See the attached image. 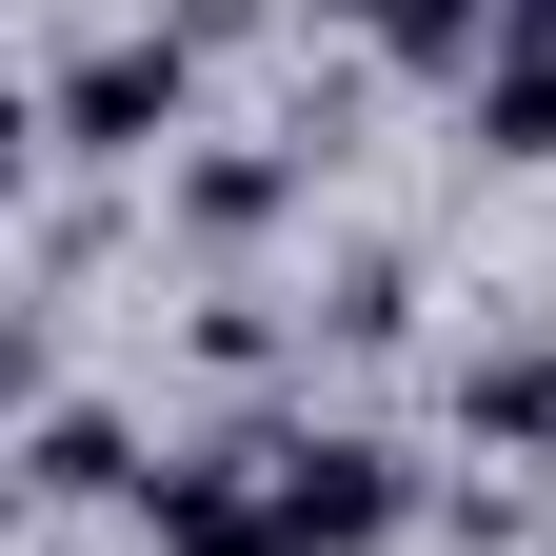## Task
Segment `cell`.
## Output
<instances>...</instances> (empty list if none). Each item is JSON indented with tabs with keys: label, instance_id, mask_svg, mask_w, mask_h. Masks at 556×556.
I'll return each instance as SVG.
<instances>
[{
	"label": "cell",
	"instance_id": "obj_1",
	"mask_svg": "<svg viewBox=\"0 0 556 556\" xmlns=\"http://www.w3.org/2000/svg\"><path fill=\"white\" fill-rule=\"evenodd\" d=\"M179 100H199V40H179V21H139V40H100V60H60L40 139H60V160H160Z\"/></svg>",
	"mask_w": 556,
	"mask_h": 556
},
{
	"label": "cell",
	"instance_id": "obj_2",
	"mask_svg": "<svg viewBox=\"0 0 556 556\" xmlns=\"http://www.w3.org/2000/svg\"><path fill=\"white\" fill-rule=\"evenodd\" d=\"M397 497H417V477L378 438H278V536H299V556H378Z\"/></svg>",
	"mask_w": 556,
	"mask_h": 556
},
{
	"label": "cell",
	"instance_id": "obj_3",
	"mask_svg": "<svg viewBox=\"0 0 556 556\" xmlns=\"http://www.w3.org/2000/svg\"><path fill=\"white\" fill-rule=\"evenodd\" d=\"M318 21H358L378 60H397V80H497V40H517V0H318Z\"/></svg>",
	"mask_w": 556,
	"mask_h": 556
},
{
	"label": "cell",
	"instance_id": "obj_4",
	"mask_svg": "<svg viewBox=\"0 0 556 556\" xmlns=\"http://www.w3.org/2000/svg\"><path fill=\"white\" fill-rule=\"evenodd\" d=\"M457 438H477V457H556V338H517V358H457Z\"/></svg>",
	"mask_w": 556,
	"mask_h": 556
},
{
	"label": "cell",
	"instance_id": "obj_5",
	"mask_svg": "<svg viewBox=\"0 0 556 556\" xmlns=\"http://www.w3.org/2000/svg\"><path fill=\"white\" fill-rule=\"evenodd\" d=\"M160 457H119V417L100 397H40V497H139Z\"/></svg>",
	"mask_w": 556,
	"mask_h": 556
},
{
	"label": "cell",
	"instance_id": "obj_6",
	"mask_svg": "<svg viewBox=\"0 0 556 556\" xmlns=\"http://www.w3.org/2000/svg\"><path fill=\"white\" fill-rule=\"evenodd\" d=\"M477 160H556V40H497V80H477Z\"/></svg>",
	"mask_w": 556,
	"mask_h": 556
},
{
	"label": "cell",
	"instance_id": "obj_7",
	"mask_svg": "<svg viewBox=\"0 0 556 556\" xmlns=\"http://www.w3.org/2000/svg\"><path fill=\"white\" fill-rule=\"evenodd\" d=\"M278 179H299V160H199V179H179V219H199V239H258V219H278Z\"/></svg>",
	"mask_w": 556,
	"mask_h": 556
},
{
	"label": "cell",
	"instance_id": "obj_8",
	"mask_svg": "<svg viewBox=\"0 0 556 556\" xmlns=\"http://www.w3.org/2000/svg\"><path fill=\"white\" fill-rule=\"evenodd\" d=\"M160 556H299V536H278V517H239V536H160Z\"/></svg>",
	"mask_w": 556,
	"mask_h": 556
},
{
	"label": "cell",
	"instance_id": "obj_9",
	"mask_svg": "<svg viewBox=\"0 0 556 556\" xmlns=\"http://www.w3.org/2000/svg\"><path fill=\"white\" fill-rule=\"evenodd\" d=\"M517 40H556V0H517Z\"/></svg>",
	"mask_w": 556,
	"mask_h": 556
}]
</instances>
